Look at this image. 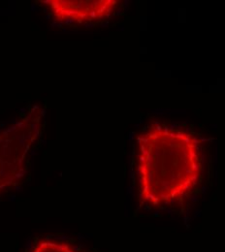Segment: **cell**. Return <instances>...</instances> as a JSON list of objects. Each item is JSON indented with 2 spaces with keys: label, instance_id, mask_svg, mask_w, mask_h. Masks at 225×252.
<instances>
[{
  "label": "cell",
  "instance_id": "1",
  "mask_svg": "<svg viewBox=\"0 0 225 252\" xmlns=\"http://www.w3.org/2000/svg\"><path fill=\"white\" fill-rule=\"evenodd\" d=\"M202 172L200 142L192 133L156 125L138 137L137 175L142 203L163 206L187 196Z\"/></svg>",
  "mask_w": 225,
  "mask_h": 252
},
{
  "label": "cell",
  "instance_id": "2",
  "mask_svg": "<svg viewBox=\"0 0 225 252\" xmlns=\"http://www.w3.org/2000/svg\"><path fill=\"white\" fill-rule=\"evenodd\" d=\"M41 130V112L32 114L15 126L0 132V193L22 177L27 156Z\"/></svg>",
  "mask_w": 225,
  "mask_h": 252
},
{
  "label": "cell",
  "instance_id": "3",
  "mask_svg": "<svg viewBox=\"0 0 225 252\" xmlns=\"http://www.w3.org/2000/svg\"><path fill=\"white\" fill-rule=\"evenodd\" d=\"M59 23H91L108 18L118 7L117 0H45Z\"/></svg>",
  "mask_w": 225,
  "mask_h": 252
},
{
  "label": "cell",
  "instance_id": "4",
  "mask_svg": "<svg viewBox=\"0 0 225 252\" xmlns=\"http://www.w3.org/2000/svg\"><path fill=\"white\" fill-rule=\"evenodd\" d=\"M32 252H77L70 246L55 242V241H42L40 242Z\"/></svg>",
  "mask_w": 225,
  "mask_h": 252
}]
</instances>
